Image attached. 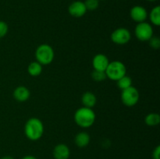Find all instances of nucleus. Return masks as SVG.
Instances as JSON below:
<instances>
[{"mask_svg": "<svg viewBox=\"0 0 160 159\" xmlns=\"http://www.w3.org/2000/svg\"><path fill=\"white\" fill-rule=\"evenodd\" d=\"M117 86H118L119 88L121 90H125V89L128 88V87H131L132 86V80L130 76L125 75L124 76L120 78V80L117 81Z\"/></svg>", "mask_w": 160, "mask_h": 159, "instance_id": "nucleus-18", "label": "nucleus"}, {"mask_svg": "<svg viewBox=\"0 0 160 159\" xmlns=\"http://www.w3.org/2000/svg\"><path fill=\"white\" fill-rule=\"evenodd\" d=\"M31 96V91L25 86H19L13 90V98L16 101L24 102L28 101Z\"/></svg>", "mask_w": 160, "mask_h": 159, "instance_id": "nucleus-12", "label": "nucleus"}, {"mask_svg": "<svg viewBox=\"0 0 160 159\" xmlns=\"http://www.w3.org/2000/svg\"><path fill=\"white\" fill-rule=\"evenodd\" d=\"M98 1H99V0H98Z\"/></svg>", "mask_w": 160, "mask_h": 159, "instance_id": "nucleus-27", "label": "nucleus"}, {"mask_svg": "<svg viewBox=\"0 0 160 159\" xmlns=\"http://www.w3.org/2000/svg\"><path fill=\"white\" fill-rule=\"evenodd\" d=\"M148 44H149V46L151 47L152 49L157 50L160 48V39L159 37H156V36L153 35L151 38L148 40Z\"/></svg>", "mask_w": 160, "mask_h": 159, "instance_id": "nucleus-21", "label": "nucleus"}, {"mask_svg": "<svg viewBox=\"0 0 160 159\" xmlns=\"http://www.w3.org/2000/svg\"><path fill=\"white\" fill-rule=\"evenodd\" d=\"M69 13L73 17L80 18L83 16L85 15L87 12V9L85 7L84 2L81 1H75L70 5L68 8Z\"/></svg>", "mask_w": 160, "mask_h": 159, "instance_id": "nucleus-9", "label": "nucleus"}, {"mask_svg": "<svg viewBox=\"0 0 160 159\" xmlns=\"http://www.w3.org/2000/svg\"><path fill=\"white\" fill-rule=\"evenodd\" d=\"M35 58L37 62L42 65H49L54 60V49L48 44H42L36 49Z\"/></svg>", "mask_w": 160, "mask_h": 159, "instance_id": "nucleus-3", "label": "nucleus"}, {"mask_svg": "<svg viewBox=\"0 0 160 159\" xmlns=\"http://www.w3.org/2000/svg\"><path fill=\"white\" fill-rule=\"evenodd\" d=\"M110 38L114 44L123 45L128 44L131 41V34L129 30L127 28L119 27L112 31Z\"/></svg>", "mask_w": 160, "mask_h": 159, "instance_id": "nucleus-7", "label": "nucleus"}, {"mask_svg": "<svg viewBox=\"0 0 160 159\" xmlns=\"http://www.w3.org/2000/svg\"><path fill=\"white\" fill-rule=\"evenodd\" d=\"M140 98V94L137 88L131 86L122 90L121 101L127 107H133L138 104Z\"/></svg>", "mask_w": 160, "mask_h": 159, "instance_id": "nucleus-5", "label": "nucleus"}, {"mask_svg": "<svg viewBox=\"0 0 160 159\" xmlns=\"http://www.w3.org/2000/svg\"><path fill=\"white\" fill-rule=\"evenodd\" d=\"M92 78L93 80L96 81V82H102V81L105 80L107 78L106 74V72L104 71H98V70H93L92 73Z\"/></svg>", "mask_w": 160, "mask_h": 159, "instance_id": "nucleus-19", "label": "nucleus"}, {"mask_svg": "<svg viewBox=\"0 0 160 159\" xmlns=\"http://www.w3.org/2000/svg\"><path fill=\"white\" fill-rule=\"evenodd\" d=\"M149 19L154 26H160V7L159 6L152 9L149 13Z\"/></svg>", "mask_w": 160, "mask_h": 159, "instance_id": "nucleus-16", "label": "nucleus"}, {"mask_svg": "<svg viewBox=\"0 0 160 159\" xmlns=\"http://www.w3.org/2000/svg\"><path fill=\"white\" fill-rule=\"evenodd\" d=\"M0 159H14L13 157H11V156H4V157H1V158Z\"/></svg>", "mask_w": 160, "mask_h": 159, "instance_id": "nucleus-25", "label": "nucleus"}, {"mask_svg": "<svg viewBox=\"0 0 160 159\" xmlns=\"http://www.w3.org/2000/svg\"><path fill=\"white\" fill-rule=\"evenodd\" d=\"M145 123L147 126H156L160 123V115L158 113H149L145 116Z\"/></svg>", "mask_w": 160, "mask_h": 159, "instance_id": "nucleus-17", "label": "nucleus"}, {"mask_svg": "<svg viewBox=\"0 0 160 159\" xmlns=\"http://www.w3.org/2000/svg\"><path fill=\"white\" fill-rule=\"evenodd\" d=\"M85 7L87 9V11H94L98 9L99 6V1L98 0H85L84 2Z\"/></svg>", "mask_w": 160, "mask_h": 159, "instance_id": "nucleus-20", "label": "nucleus"}, {"mask_svg": "<svg viewBox=\"0 0 160 159\" xmlns=\"http://www.w3.org/2000/svg\"><path fill=\"white\" fill-rule=\"evenodd\" d=\"M109 60L107 56L104 54H97L92 59V66L94 70L98 71H106Z\"/></svg>", "mask_w": 160, "mask_h": 159, "instance_id": "nucleus-10", "label": "nucleus"}, {"mask_svg": "<svg viewBox=\"0 0 160 159\" xmlns=\"http://www.w3.org/2000/svg\"><path fill=\"white\" fill-rule=\"evenodd\" d=\"M81 102L84 107L92 108L97 103V98L94 93L91 91L84 92L81 97Z\"/></svg>", "mask_w": 160, "mask_h": 159, "instance_id": "nucleus-14", "label": "nucleus"}, {"mask_svg": "<svg viewBox=\"0 0 160 159\" xmlns=\"http://www.w3.org/2000/svg\"><path fill=\"white\" fill-rule=\"evenodd\" d=\"M42 70H43L42 65L37 61L31 62L28 66V74L31 76H34V77L40 76L42 73Z\"/></svg>", "mask_w": 160, "mask_h": 159, "instance_id": "nucleus-15", "label": "nucleus"}, {"mask_svg": "<svg viewBox=\"0 0 160 159\" xmlns=\"http://www.w3.org/2000/svg\"><path fill=\"white\" fill-rule=\"evenodd\" d=\"M74 122L78 126L81 128H89L95 122L96 115L92 108L87 107H81L77 109L74 113Z\"/></svg>", "mask_w": 160, "mask_h": 159, "instance_id": "nucleus-2", "label": "nucleus"}, {"mask_svg": "<svg viewBox=\"0 0 160 159\" xmlns=\"http://www.w3.org/2000/svg\"><path fill=\"white\" fill-rule=\"evenodd\" d=\"M52 154L55 159H69L70 155V148L64 143H59L53 149Z\"/></svg>", "mask_w": 160, "mask_h": 159, "instance_id": "nucleus-11", "label": "nucleus"}, {"mask_svg": "<svg viewBox=\"0 0 160 159\" xmlns=\"http://www.w3.org/2000/svg\"><path fill=\"white\" fill-rule=\"evenodd\" d=\"M152 157V159H160V146L159 145L153 150Z\"/></svg>", "mask_w": 160, "mask_h": 159, "instance_id": "nucleus-23", "label": "nucleus"}, {"mask_svg": "<svg viewBox=\"0 0 160 159\" xmlns=\"http://www.w3.org/2000/svg\"><path fill=\"white\" fill-rule=\"evenodd\" d=\"M105 72L107 78L111 80L117 81L126 75L127 68L123 62L119 60H115L109 62Z\"/></svg>", "mask_w": 160, "mask_h": 159, "instance_id": "nucleus-4", "label": "nucleus"}, {"mask_svg": "<svg viewBox=\"0 0 160 159\" xmlns=\"http://www.w3.org/2000/svg\"><path fill=\"white\" fill-rule=\"evenodd\" d=\"M147 1H149V2H155V1H156V0H147Z\"/></svg>", "mask_w": 160, "mask_h": 159, "instance_id": "nucleus-26", "label": "nucleus"}, {"mask_svg": "<svg viewBox=\"0 0 160 159\" xmlns=\"http://www.w3.org/2000/svg\"><path fill=\"white\" fill-rule=\"evenodd\" d=\"M22 159H38V158L33 155H26L24 156Z\"/></svg>", "mask_w": 160, "mask_h": 159, "instance_id": "nucleus-24", "label": "nucleus"}, {"mask_svg": "<svg viewBox=\"0 0 160 159\" xmlns=\"http://www.w3.org/2000/svg\"><path fill=\"white\" fill-rule=\"evenodd\" d=\"M45 131L44 124L41 119L36 117L29 118L24 126V133L28 139L32 141L40 140Z\"/></svg>", "mask_w": 160, "mask_h": 159, "instance_id": "nucleus-1", "label": "nucleus"}, {"mask_svg": "<svg viewBox=\"0 0 160 159\" xmlns=\"http://www.w3.org/2000/svg\"><path fill=\"white\" fill-rule=\"evenodd\" d=\"M91 141V137L87 132H80L75 136L74 142L75 144L78 147H85L89 144Z\"/></svg>", "mask_w": 160, "mask_h": 159, "instance_id": "nucleus-13", "label": "nucleus"}, {"mask_svg": "<svg viewBox=\"0 0 160 159\" xmlns=\"http://www.w3.org/2000/svg\"><path fill=\"white\" fill-rule=\"evenodd\" d=\"M9 31V26L8 24L5 21L0 20V38H2L7 34Z\"/></svg>", "mask_w": 160, "mask_h": 159, "instance_id": "nucleus-22", "label": "nucleus"}, {"mask_svg": "<svg viewBox=\"0 0 160 159\" xmlns=\"http://www.w3.org/2000/svg\"><path fill=\"white\" fill-rule=\"evenodd\" d=\"M130 16L134 22L139 23L145 22L148 18V14L145 7L142 6H134L130 11Z\"/></svg>", "mask_w": 160, "mask_h": 159, "instance_id": "nucleus-8", "label": "nucleus"}, {"mask_svg": "<svg viewBox=\"0 0 160 159\" xmlns=\"http://www.w3.org/2000/svg\"><path fill=\"white\" fill-rule=\"evenodd\" d=\"M134 34L141 41H148V40L154 35L152 26L145 21L138 23L134 29Z\"/></svg>", "mask_w": 160, "mask_h": 159, "instance_id": "nucleus-6", "label": "nucleus"}]
</instances>
